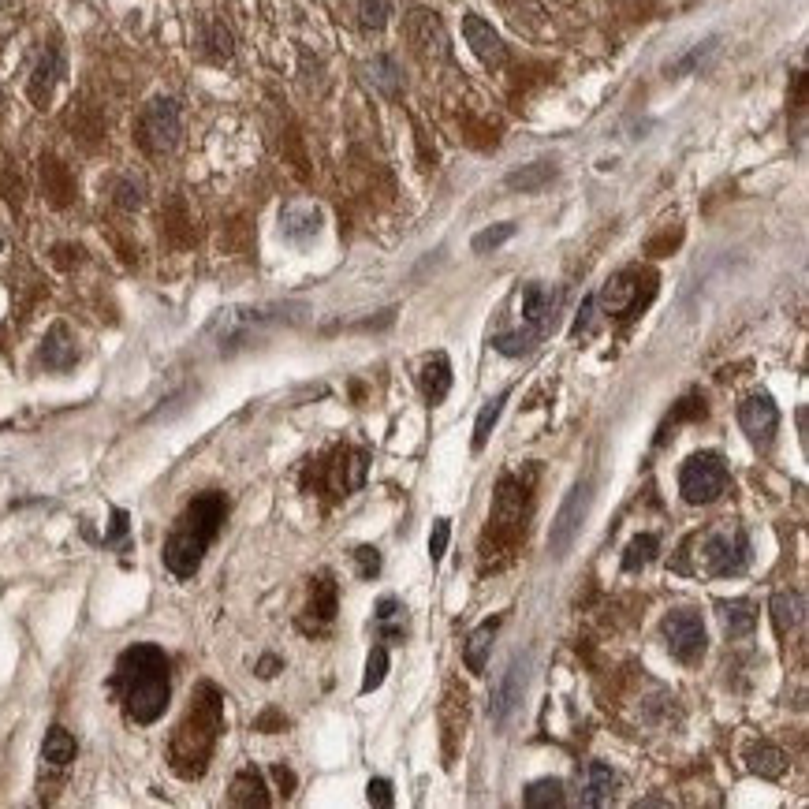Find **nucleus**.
I'll return each instance as SVG.
<instances>
[{
  "mask_svg": "<svg viewBox=\"0 0 809 809\" xmlns=\"http://www.w3.org/2000/svg\"><path fill=\"white\" fill-rule=\"evenodd\" d=\"M112 686L124 701V713L135 724H157L172 701V675H168V657L157 645H131L116 660Z\"/></svg>",
  "mask_w": 809,
  "mask_h": 809,
  "instance_id": "1",
  "label": "nucleus"
},
{
  "mask_svg": "<svg viewBox=\"0 0 809 809\" xmlns=\"http://www.w3.org/2000/svg\"><path fill=\"white\" fill-rule=\"evenodd\" d=\"M224 519H228V500H224V493H213V489H209V493L194 496L165 541L168 571L176 578H191L194 571L202 567V560H206L209 545L217 541Z\"/></svg>",
  "mask_w": 809,
  "mask_h": 809,
  "instance_id": "2",
  "label": "nucleus"
},
{
  "mask_svg": "<svg viewBox=\"0 0 809 809\" xmlns=\"http://www.w3.org/2000/svg\"><path fill=\"white\" fill-rule=\"evenodd\" d=\"M701 575L709 578H735L750 567V534L739 522H716L698 537V552H694Z\"/></svg>",
  "mask_w": 809,
  "mask_h": 809,
  "instance_id": "3",
  "label": "nucleus"
},
{
  "mask_svg": "<svg viewBox=\"0 0 809 809\" xmlns=\"http://www.w3.org/2000/svg\"><path fill=\"white\" fill-rule=\"evenodd\" d=\"M217 727H220L217 690H213V686H202V698L194 701L191 716L179 724V735H176V746H183V757H191L194 761L191 765L194 776L206 768L209 746H213V739H217ZM183 757H176V765L183 761Z\"/></svg>",
  "mask_w": 809,
  "mask_h": 809,
  "instance_id": "4",
  "label": "nucleus"
},
{
  "mask_svg": "<svg viewBox=\"0 0 809 809\" xmlns=\"http://www.w3.org/2000/svg\"><path fill=\"white\" fill-rule=\"evenodd\" d=\"M679 493H683L686 504H713L727 493V463L716 452H701L690 455L679 470Z\"/></svg>",
  "mask_w": 809,
  "mask_h": 809,
  "instance_id": "5",
  "label": "nucleus"
},
{
  "mask_svg": "<svg viewBox=\"0 0 809 809\" xmlns=\"http://www.w3.org/2000/svg\"><path fill=\"white\" fill-rule=\"evenodd\" d=\"M183 135V112L176 97H157L138 116V146L146 153H172Z\"/></svg>",
  "mask_w": 809,
  "mask_h": 809,
  "instance_id": "6",
  "label": "nucleus"
},
{
  "mask_svg": "<svg viewBox=\"0 0 809 809\" xmlns=\"http://www.w3.org/2000/svg\"><path fill=\"white\" fill-rule=\"evenodd\" d=\"M660 634L668 642V653H672L679 664H698L709 649V634H705V619L694 608H675L664 616L660 623Z\"/></svg>",
  "mask_w": 809,
  "mask_h": 809,
  "instance_id": "7",
  "label": "nucleus"
},
{
  "mask_svg": "<svg viewBox=\"0 0 809 809\" xmlns=\"http://www.w3.org/2000/svg\"><path fill=\"white\" fill-rule=\"evenodd\" d=\"M590 504H593V481L582 478L560 504V515L552 519V534H549L552 556H567V549L575 545L578 530H582V522L590 515Z\"/></svg>",
  "mask_w": 809,
  "mask_h": 809,
  "instance_id": "8",
  "label": "nucleus"
},
{
  "mask_svg": "<svg viewBox=\"0 0 809 809\" xmlns=\"http://www.w3.org/2000/svg\"><path fill=\"white\" fill-rule=\"evenodd\" d=\"M526 679H530V653H515L508 660V668L500 672L493 694H489V716L493 724H508L511 713L519 709L522 694H526Z\"/></svg>",
  "mask_w": 809,
  "mask_h": 809,
  "instance_id": "9",
  "label": "nucleus"
},
{
  "mask_svg": "<svg viewBox=\"0 0 809 809\" xmlns=\"http://www.w3.org/2000/svg\"><path fill=\"white\" fill-rule=\"evenodd\" d=\"M560 302H563L560 288L541 284V280L526 284V288H522V329H534L537 336H549Z\"/></svg>",
  "mask_w": 809,
  "mask_h": 809,
  "instance_id": "10",
  "label": "nucleus"
},
{
  "mask_svg": "<svg viewBox=\"0 0 809 809\" xmlns=\"http://www.w3.org/2000/svg\"><path fill=\"white\" fill-rule=\"evenodd\" d=\"M739 426H742V433H746V437L754 440V444L768 448V444H772V433H776V426H780V411H776L772 396L757 392V396L742 399V403H739Z\"/></svg>",
  "mask_w": 809,
  "mask_h": 809,
  "instance_id": "11",
  "label": "nucleus"
},
{
  "mask_svg": "<svg viewBox=\"0 0 809 809\" xmlns=\"http://www.w3.org/2000/svg\"><path fill=\"white\" fill-rule=\"evenodd\" d=\"M463 38H467V45L474 49V56H478L485 68H500V64H504L508 49H504L500 34H496L481 15H463Z\"/></svg>",
  "mask_w": 809,
  "mask_h": 809,
  "instance_id": "12",
  "label": "nucleus"
},
{
  "mask_svg": "<svg viewBox=\"0 0 809 809\" xmlns=\"http://www.w3.org/2000/svg\"><path fill=\"white\" fill-rule=\"evenodd\" d=\"M597 302L604 306V314H612V317L638 310V306H642V284H638V273L612 276V280L604 284L601 295H597Z\"/></svg>",
  "mask_w": 809,
  "mask_h": 809,
  "instance_id": "13",
  "label": "nucleus"
},
{
  "mask_svg": "<svg viewBox=\"0 0 809 809\" xmlns=\"http://www.w3.org/2000/svg\"><path fill=\"white\" fill-rule=\"evenodd\" d=\"M616 772L604 765V761H590L586 772H582V791H578V802L586 809H601L616 798Z\"/></svg>",
  "mask_w": 809,
  "mask_h": 809,
  "instance_id": "14",
  "label": "nucleus"
},
{
  "mask_svg": "<svg viewBox=\"0 0 809 809\" xmlns=\"http://www.w3.org/2000/svg\"><path fill=\"white\" fill-rule=\"evenodd\" d=\"M280 232L291 243H310L317 232H321V209L314 202H291L284 213H280Z\"/></svg>",
  "mask_w": 809,
  "mask_h": 809,
  "instance_id": "15",
  "label": "nucleus"
},
{
  "mask_svg": "<svg viewBox=\"0 0 809 809\" xmlns=\"http://www.w3.org/2000/svg\"><path fill=\"white\" fill-rule=\"evenodd\" d=\"M60 75H64V53H60V49H45L42 60L34 64V75H30V101H34L38 109L49 105L53 86L60 83Z\"/></svg>",
  "mask_w": 809,
  "mask_h": 809,
  "instance_id": "16",
  "label": "nucleus"
},
{
  "mask_svg": "<svg viewBox=\"0 0 809 809\" xmlns=\"http://www.w3.org/2000/svg\"><path fill=\"white\" fill-rule=\"evenodd\" d=\"M42 366L45 370H71L75 366V358H79V347H75V336H71L68 325H53L49 329V336H45L42 343Z\"/></svg>",
  "mask_w": 809,
  "mask_h": 809,
  "instance_id": "17",
  "label": "nucleus"
},
{
  "mask_svg": "<svg viewBox=\"0 0 809 809\" xmlns=\"http://www.w3.org/2000/svg\"><path fill=\"white\" fill-rule=\"evenodd\" d=\"M418 384H422V396L437 407L440 399L452 392V362H448V355H433L422 366V373H418Z\"/></svg>",
  "mask_w": 809,
  "mask_h": 809,
  "instance_id": "18",
  "label": "nucleus"
},
{
  "mask_svg": "<svg viewBox=\"0 0 809 809\" xmlns=\"http://www.w3.org/2000/svg\"><path fill=\"white\" fill-rule=\"evenodd\" d=\"M746 768L754 776H761V780H780L783 772H787V754H783L780 746H772V742H754L746 750Z\"/></svg>",
  "mask_w": 809,
  "mask_h": 809,
  "instance_id": "19",
  "label": "nucleus"
},
{
  "mask_svg": "<svg viewBox=\"0 0 809 809\" xmlns=\"http://www.w3.org/2000/svg\"><path fill=\"white\" fill-rule=\"evenodd\" d=\"M716 616L724 623L727 638H746L757 627V612L750 601H716Z\"/></svg>",
  "mask_w": 809,
  "mask_h": 809,
  "instance_id": "20",
  "label": "nucleus"
},
{
  "mask_svg": "<svg viewBox=\"0 0 809 809\" xmlns=\"http://www.w3.org/2000/svg\"><path fill=\"white\" fill-rule=\"evenodd\" d=\"M500 631V619H485L478 631L470 634L467 649H463V660H467V668L474 675L485 672V664H489V653H493V638Z\"/></svg>",
  "mask_w": 809,
  "mask_h": 809,
  "instance_id": "21",
  "label": "nucleus"
},
{
  "mask_svg": "<svg viewBox=\"0 0 809 809\" xmlns=\"http://www.w3.org/2000/svg\"><path fill=\"white\" fill-rule=\"evenodd\" d=\"M79 754V742L71 735L68 727H49V735H45V746H42V761L49 768H68Z\"/></svg>",
  "mask_w": 809,
  "mask_h": 809,
  "instance_id": "22",
  "label": "nucleus"
},
{
  "mask_svg": "<svg viewBox=\"0 0 809 809\" xmlns=\"http://www.w3.org/2000/svg\"><path fill=\"white\" fill-rule=\"evenodd\" d=\"M411 38L422 53H448V42H444V30H440V19L429 12H414L411 15Z\"/></svg>",
  "mask_w": 809,
  "mask_h": 809,
  "instance_id": "23",
  "label": "nucleus"
},
{
  "mask_svg": "<svg viewBox=\"0 0 809 809\" xmlns=\"http://www.w3.org/2000/svg\"><path fill=\"white\" fill-rule=\"evenodd\" d=\"M806 616V597L795 590H783L772 597V623H776V631L780 634H791L802 623Z\"/></svg>",
  "mask_w": 809,
  "mask_h": 809,
  "instance_id": "24",
  "label": "nucleus"
},
{
  "mask_svg": "<svg viewBox=\"0 0 809 809\" xmlns=\"http://www.w3.org/2000/svg\"><path fill=\"white\" fill-rule=\"evenodd\" d=\"M232 806H269V795H265V783L254 768L239 772L232 783Z\"/></svg>",
  "mask_w": 809,
  "mask_h": 809,
  "instance_id": "25",
  "label": "nucleus"
},
{
  "mask_svg": "<svg viewBox=\"0 0 809 809\" xmlns=\"http://www.w3.org/2000/svg\"><path fill=\"white\" fill-rule=\"evenodd\" d=\"M522 802L530 809H552V806H563L567 802V795H563V780H556V776H545V780H534L530 787H526V795H522Z\"/></svg>",
  "mask_w": 809,
  "mask_h": 809,
  "instance_id": "26",
  "label": "nucleus"
},
{
  "mask_svg": "<svg viewBox=\"0 0 809 809\" xmlns=\"http://www.w3.org/2000/svg\"><path fill=\"white\" fill-rule=\"evenodd\" d=\"M552 179H556V165H552V161H534V165L511 172L508 187L511 191H541V187L552 183Z\"/></svg>",
  "mask_w": 809,
  "mask_h": 809,
  "instance_id": "27",
  "label": "nucleus"
},
{
  "mask_svg": "<svg viewBox=\"0 0 809 809\" xmlns=\"http://www.w3.org/2000/svg\"><path fill=\"white\" fill-rule=\"evenodd\" d=\"M504 403H508V392H500V396L489 399V403L481 407L478 422H474V452H481V448L489 444V437H493L496 422H500V414H504Z\"/></svg>",
  "mask_w": 809,
  "mask_h": 809,
  "instance_id": "28",
  "label": "nucleus"
},
{
  "mask_svg": "<svg viewBox=\"0 0 809 809\" xmlns=\"http://www.w3.org/2000/svg\"><path fill=\"white\" fill-rule=\"evenodd\" d=\"M541 340H545V336H537L534 329H519V332H500V336L493 340V347L500 351V355L519 358V355H530Z\"/></svg>",
  "mask_w": 809,
  "mask_h": 809,
  "instance_id": "29",
  "label": "nucleus"
},
{
  "mask_svg": "<svg viewBox=\"0 0 809 809\" xmlns=\"http://www.w3.org/2000/svg\"><path fill=\"white\" fill-rule=\"evenodd\" d=\"M657 549H660V541H657V534H638L631 541V545H627V556H623V567H627V571H642L645 563L653 560V556H657Z\"/></svg>",
  "mask_w": 809,
  "mask_h": 809,
  "instance_id": "30",
  "label": "nucleus"
},
{
  "mask_svg": "<svg viewBox=\"0 0 809 809\" xmlns=\"http://www.w3.org/2000/svg\"><path fill=\"white\" fill-rule=\"evenodd\" d=\"M377 627L388 638H403V608H399L396 597H381L377 601Z\"/></svg>",
  "mask_w": 809,
  "mask_h": 809,
  "instance_id": "31",
  "label": "nucleus"
},
{
  "mask_svg": "<svg viewBox=\"0 0 809 809\" xmlns=\"http://www.w3.org/2000/svg\"><path fill=\"white\" fill-rule=\"evenodd\" d=\"M370 79L377 86H381L384 94H399V86H403V79H399V68L392 56H377L370 64Z\"/></svg>",
  "mask_w": 809,
  "mask_h": 809,
  "instance_id": "32",
  "label": "nucleus"
},
{
  "mask_svg": "<svg viewBox=\"0 0 809 809\" xmlns=\"http://www.w3.org/2000/svg\"><path fill=\"white\" fill-rule=\"evenodd\" d=\"M384 675H388V649H384V645H373L370 660H366V679H362V694H373V690L384 683Z\"/></svg>",
  "mask_w": 809,
  "mask_h": 809,
  "instance_id": "33",
  "label": "nucleus"
},
{
  "mask_svg": "<svg viewBox=\"0 0 809 809\" xmlns=\"http://www.w3.org/2000/svg\"><path fill=\"white\" fill-rule=\"evenodd\" d=\"M511 235H515V224H511V220L496 224V228H485V232L474 235V254H489V250L504 247Z\"/></svg>",
  "mask_w": 809,
  "mask_h": 809,
  "instance_id": "34",
  "label": "nucleus"
},
{
  "mask_svg": "<svg viewBox=\"0 0 809 809\" xmlns=\"http://www.w3.org/2000/svg\"><path fill=\"white\" fill-rule=\"evenodd\" d=\"M388 0H358V19H362V27L366 30H384L388 23Z\"/></svg>",
  "mask_w": 809,
  "mask_h": 809,
  "instance_id": "35",
  "label": "nucleus"
},
{
  "mask_svg": "<svg viewBox=\"0 0 809 809\" xmlns=\"http://www.w3.org/2000/svg\"><path fill=\"white\" fill-rule=\"evenodd\" d=\"M206 49L213 60H228V56H232V34L220 27V23H213V27L206 30Z\"/></svg>",
  "mask_w": 809,
  "mask_h": 809,
  "instance_id": "36",
  "label": "nucleus"
},
{
  "mask_svg": "<svg viewBox=\"0 0 809 809\" xmlns=\"http://www.w3.org/2000/svg\"><path fill=\"white\" fill-rule=\"evenodd\" d=\"M355 563H358V575H362V578L381 575V552L373 549V545H362V549H355Z\"/></svg>",
  "mask_w": 809,
  "mask_h": 809,
  "instance_id": "37",
  "label": "nucleus"
},
{
  "mask_svg": "<svg viewBox=\"0 0 809 809\" xmlns=\"http://www.w3.org/2000/svg\"><path fill=\"white\" fill-rule=\"evenodd\" d=\"M448 537H452V522L448 519L433 522V534H429V556H433V563H440V556L448 549Z\"/></svg>",
  "mask_w": 809,
  "mask_h": 809,
  "instance_id": "38",
  "label": "nucleus"
},
{
  "mask_svg": "<svg viewBox=\"0 0 809 809\" xmlns=\"http://www.w3.org/2000/svg\"><path fill=\"white\" fill-rule=\"evenodd\" d=\"M366 798H370V806L388 809V806H392V783H388V780H370V787H366Z\"/></svg>",
  "mask_w": 809,
  "mask_h": 809,
  "instance_id": "39",
  "label": "nucleus"
},
{
  "mask_svg": "<svg viewBox=\"0 0 809 809\" xmlns=\"http://www.w3.org/2000/svg\"><path fill=\"white\" fill-rule=\"evenodd\" d=\"M116 202L124 209H138L142 206V187L138 183H131V179H124L120 187H116Z\"/></svg>",
  "mask_w": 809,
  "mask_h": 809,
  "instance_id": "40",
  "label": "nucleus"
},
{
  "mask_svg": "<svg viewBox=\"0 0 809 809\" xmlns=\"http://www.w3.org/2000/svg\"><path fill=\"white\" fill-rule=\"evenodd\" d=\"M593 314H597V295H590V299L582 302V310H578V317H575V329H571V336L590 332L593 329Z\"/></svg>",
  "mask_w": 809,
  "mask_h": 809,
  "instance_id": "41",
  "label": "nucleus"
},
{
  "mask_svg": "<svg viewBox=\"0 0 809 809\" xmlns=\"http://www.w3.org/2000/svg\"><path fill=\"white\" fill-rule=\"evenodd\" d=\"M120 537H127V511H112V534L105 537L109 545H116Z\"/></svg>",
  "mask_w": 809,
  "mask_h": 809,
  "instance_id": "42",
  "label": "nucleus"
},
{
  "mask_svg": "<svg viewBox=\"0 0 809 809\" xmlns=\"http://www.w3.org/2000/svg\"><path fill=\"white\" fill-rule=\"evenodd\" d=\"M276 672H280V657H261V664H258L261 679H273Z\"/></svg>",
  "mask_w": 809,
  "mask_h": 809,
  "instance_id": "43",
  "label": "nucleus"
},
{
  "mask_svg": "<svg viewBox=\"0 0 809 809\" xmlns=\"http://www.w3.org/2000/svg\"><path fill=\"white\" fill-rule=\"evenodd\" d=\"M273 776H276V780H280V783H284V787H288V795H291V787H295V776H291L288 768L276 765V768H273Z\"/></svg>",
  "mask_w": 809,
  "mask_h": 809,
  "instance_id": "44",
  "label": "nucleus"
},
{
  "mask_svg": "<svg viewBox=\"0 0 809 809\" xmlns=\"http://www.w3.org/2000/svg\"><path fill=\"white\" fill-rule=\"evenodd\" d=\"M0 4H4V0H0Z\"/></svg>",
  "mask_w": 809,
  "mask_h": 809,
  "instance_id": "45",
  "label": "nucleus"
}]
</instances>
